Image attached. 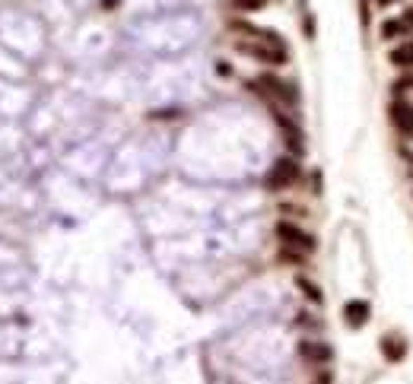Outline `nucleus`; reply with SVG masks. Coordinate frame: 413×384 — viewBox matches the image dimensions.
Masks as SVG:
<instances>
[{"label": "nucleus", "mask_w": 413, "mask_h": 384, "mask_svg": "<svg viewBox=\"0 0 413 384\" xmlns=\"http://www.w3.org/2000/svg\"><path fill=\"white\" fill-rule=\"evenodd\" d=\"M407 353V343L400 340V334H385L382 336V356L388 359V362H400Z\"/></svg>", "instance_id": "10"}, {"label": "nucleus", "mask_w": 413, "mask_h": 384, "mask_svg": "<svg viewBox=\"0 0 413 384\" xmlns=\"http://www.w3.org/2000/svg\"><path fill=\"white\" fill-rule=\"evenodd\" d=\"M267 0H232V7L241 10V13H255V10H261Z\"/></svg>", "instance_id": "13"}, {"label": "nucleus", "mask_w": 413, "mask_h": 384, "mask_svg": "<svg viewBox=\"0 0 413 384\" xmlns=\"http://www.w3.org/2000/svg\"><path fill=\"white\" fill-rule=\"evenodd\" d=\"M394 3H400V0H375V7H394Z\"/></svg>", "instance_id": "15"}, {"label": "nucleus", "mask_w": 413, "mask_h": 384, "mask_svg": "<svg viewBox=\"0 0 413 384\" xmlns=\"http://www.w3.org/2000/svg\"><path fill=\"white\" fill-rule=\"evenodd\" d=\"M391 92H394V99H407L413 92V73H404V76H398L394 80V86H391Z\"/></svg>", "instance_id": "12"}, {"label": "nucleus", "mask_w": 413, "mask_h": 384, "mask_svg": "<svg viewBox=\"0 0 413 384\" xmlns=\"http://www.w3.org/2000/svg\"><path fill=\"white\" fill-rule=\"evenodd\" d=\"M407 159H410V172H413V156H407Z\"/></svg>", "instance_id": "16"}, {"label": "nucleus", "mask_w": 413, "mask_h": 384, "mask_svg": "<svg viewBox=\"0 0 413 384\" xmlns=\"http://www.w3.org/2000/svg\"><path fill=\"white\" fill-rule=\"evenodd\" d=\"M388 61L400 70H413V38L398 41V45L391 48V55H388Z\"/></svg>", "instance_id": "9"}, {"label": "nucleus", "mask_w": 413, "mask_h": 384, "mask_svg": "<svg viewBox=\"0 0 413 384\" xmlns=\"http://www.w3.org/2000/svg\"><path fill=\"white\" fill-rule=\"evenodd\" d=\"M369 302H363V299H350V302L344 305V321L350 324L353 330H359V327H365L369 324Z\"/></svg>", "instance_id": "8"}, {"label": "nucleus", "mask_w": 413, "mask_h": 384, "mask_svg": "<svg viewBox=\"0 0 413 384\" xmlns=\"http://www.w3.org/2000/svg\"><path fill=\"white\" fill-rule=\"evenodd\" d=\"M388 118H391V124L404 137L413 140V105L407 102V99H394V102L388 105Z\"/></svg>", "instance_id": "6"}, {"label": "nucleus", "mask_w": 413, "mask_h": 384, "mask_svg": "<svg viewBox=\"0 0 413 384\" xmlns=\"http://www.w3.org/2000/svg\"><path fill=\"white\" fill-rule=\"evenodd\" d=\"M229 29H232V35H239V38H235V48H239L241 55L255 57V61H261V64H270V67L286 64L289 51H286V41H283L280 35L267 32V29L255 26V22H245V20H232Z\"/></svg>", "instance_id": "1"}, {"label": "nucleus", "mask_w": 413, "mask_h": 384, "mask_svg": "<svg viewBox=\"0 0 413 384\" xmlns=\"http://www.w3.org/2000/svg\"><path fill=\"white\" fill-rule=\"evenodd\" d=\"M255 92H261L270 105H283V108H296L299 105V90L289 80L276 73H261L255 80Z\"/></svg>", "instance_id": "2"}, {"label": "nucleus", "mask_w": 413, "mask_h": 384, "mask_svg": "<svg viewBox=\"0 0 413 384\" xmlns=\"http://www.w3.org/2000/svg\"><path fill=\"white\" fill-rule=\"evenodd\" d=\"M280 257L286 264H302L305 261V254H299V251H289V248H280Z\"/></svg>", "instance_id": "14"}, {"label": "nucleus", "mask_w": 413, "mask_h": 384, "mask_svg": "<svg viewBox=\"0 0 413 384\" xmlns=\"http://www.w3.org/2000/svg\"><path fill=\"white\" fill-rule=\"evenodd\" d=\"M296 286H299V292H302L312 305H321V302H324V292L315 286V283L309 280V276H299V280H296Z\"/></svg>", "instance_id": "11"}, {"label": "nucleus", "mask_w": 413, "mask_h": 384, "mask_svg": "<svg viewBox=\"0 0 413 384\" xmlns=\"http://www.w3.org/2000/svg\"><path fill=\"white\" fill-rule=\"evenodd\" d=\"M299 178H302L299 159L296 156H280L274 165H270V172H267V178H264V185H267L270 191H286V187H293Z\"/></svg>", "instance_id": "3"}, {"label": "nucleus", "mask_w": 413, "mask_h": 384, "mask_svg": "<svg viewBox=\"0 0 413 384\" xmlns=\"http://www.w3.org/2000/svg\"><path fill=\"white\" fill-rule=\"evenodd\" d=\"M276 239H280V248H289V251H299V254H315V239H312V232H305L302 226H296V222H276Z\"/></svg>", "instance_id": "4"}, {"label": "nucleus", "mask_w": 413, "mask_h": 384, "mask_svg": "<svg viewBox=\"0 0 413 384\" xmlns=\"http://www.w3.org/2000/svg\"><path fill=\"white\" fill-rule=\"evenodd\" d=\"M413 35V7H404L398 16H391V20L382 22V38L385 41H404Z\"/></svg>", "instance_id": "5"}, {"label": "nucleus", "mask_w": 413, "mask_h": 384, "mask_svg": "<svg viewBox=\"0 0 413 384\" xmlns=\"http://www.w3.org/2000/svg\"><path fill=\"white\" fill-rule=\"evenodd\" d=\"M299 356L312 365H324V362H330L334 350H330L328 343H321V340H302V343H299Z\"/></svg>", "instance_id": "7"}]
</instances>
